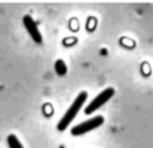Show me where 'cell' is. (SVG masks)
Wrapping results in <instances>:
<instances>
[{"label":"cell","mask_w":153,"mask_h":148,"mask_svg":"<svg viewBox=\"0 0 153 148\" xmlns=\"http://www.w3.org/2000/svg\"><path fill=\"white\" fill-rule=\"evenodd\" d=\"M86 98H88V94L83 91V92H80L76 99H74V102L68 107V110L65 111V114L62 116V119L58 121V124H56V129L59 130V132H62V130H65L67 127H68V124L74 120V117L79 114V111H80V108L83 107V104L86 102Z\"/></svg>","instance_id":"obj_1"},{"label":"cell","mask_w":153,"mask_h":148,"mask_svg":"<svg viewBox=\"0 0 153 148\" xmlns=\"http://www.w3.org/2000/svg\"><path fill=\"white\" fill-rule=\"evenodd\" d=\"M102 123H104V117L102 116H95V117H91L88 119L86 121L74 126L71 129V135L73 136H79V135H83L86 132H91V130H95L97 127H100Z\"/></svg>","instance_id":"obj_2"},{"label":"cell","mask_w":153,"mask_h":148,"mask_svg":"<svg viewBox=\"0 0 153 148\" xmlns=\"http://www.w3.org/2000/svg\"><path fill=\"white\" fill-rule=\"evenodd\" d=\"M113 95H114V89H113V88H107V89H104L101 94H98L95 98L89 102V105H88V107H85V114H88V116H89V114L95 113V111H97L98 108H101L102 105L111 98Z\"/></svg>","instance_id":"obj_3"},{"label":"cell","mask_w":153,"mask_h":148,"mask_svg":"<svg viewBox=\"0 0 153 148\" xmlns=\"http://www.w3.org/2000/svg\"><path fill=\"white\" fill-rule=\"evenodd\" d=\"M22 24H24L27 33L31 36V39H33L36 43L40 45V43H42V34H40V31H39V25H37V22H36L30 15H25V16L22 18Z\"/></svg>","instance_id":"obj_4"},{"label":"cell","mask_w":153,"mask_h":148,"mask_svg":"<svg viewBox=\"0 0 153 148\" xmlns=\"http://www.w3.org/2000/svg\"><path fill=\"white\" fill-rule=\"evenodd\" d=\"M55 71H56L58 76H65L67 74V65H65V62L62 59H56V62H55Z\"/></svg>","instance_id":"obj_5"},{"label":"cell","mask_w":153,"mask_h":148,"mask_svg":"<svg viewBox=\"0 0 153 148\" xmlns=\"http://www.w3.org/2000/svg\"><path fill=\"white\" fill-rule=\"evenodd\" d=\"M7 145H9V148H24L22 144L19 142V139L15 135H9L7 136Z\"/></svg>","instance_id":"obj_6"}]
</instances>
